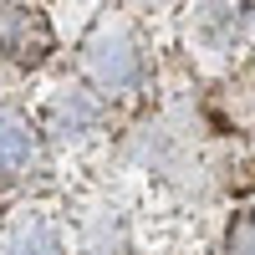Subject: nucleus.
<instances>
[{"mask_svg": "<svg viewBox=\"0 0 255 255\" xmlns=\"http://www.w3.org/2000/svg\"><path fill=\"white\" fill-rule=\"evenodd\" d=\"M87 72L108 92H123V87L138 82V51L128 46V41H118V36H97L92 46H87Z\"/></svg>", "mask_w": 255, "mask_h": 255, "instance_id": "f257e3e1", "label": "nucleus"}, {"mask_svg": "<svg viewBox=\"0 0 255 255\" xmlns=\"http://www.w3.org/2000/svg\"><path fill=\"white\" fill-rule=\"evenodd\" d=\"M41 46H46V26L31 15V10H15L5 5L0 10V56H41Z\"/></svg>", "mask_w": 255, "mask_h": 255, "instance_id": "f03ea898", "label": "nucleus"}, {"mask_svg": "<svg viewBox=\"0 0 255 255\" xmlns=\"http://www.w3.org/2000/svg\"><path fill=\"white\" fill-rule=\"evenodd\" d=\"M31 153H36L31 123L20 118V113H0V179L20 174V168L31 163Z\"/></svg>", "mask_w": 255, "mask_h": 255, "instance_id": "7ed1b4c3", "label": "nucleus"}, {"mask_svg": "<svg viewBox=\"0 0 255 255\" xmlns=\"http://www.w3.org/2000/svg\"><path fill=\"white\" fill-rule=\"evenodd\" d=\"M5 255H56V230L46 220H20L10 230V245Z\"/></svg>", "mask_w": 255, "mask_h": 255, "instance_id": "20e7f679", "label": "nucleus"}]
</instances>
